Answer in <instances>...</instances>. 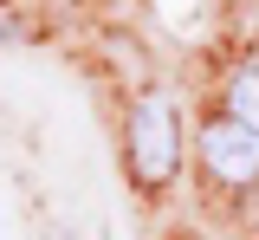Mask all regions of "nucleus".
<instances>
[{"label":"nucleus","mask_w":259,"mask_h":240,"mask_svg":"<svg viewBox=\"0 0 259 240\" xmlns=\"http://www.w3.org/2000/svg\"><path fill=\"white\" fill-rule=\"evenodd\" d=\"M175 163H182V117H175L168 91H143L130 104V175L143 188H162Z\"/></svg>","instance_id":"f257e3e1"},{"label":"nucleus","mask_w":259,"mask_h":240,"mask_svg":"<svg viewBox=\"0 0 259 240\" xmlns=\"http://www.w3.org/2000/svg\"><path fill=\"white\" fill-rule=\"evenodd\" d=\"M227 117L246 124V130H259V65H240L227 78Z\"/></svg>","instance_id":"7ed1b4c3"},{"label":"nucleus","mask_w":259,"mask_h":240,"mask_svg":"<svg viewBox=\"0 0 259 240\" xmlns=\"http://www.w3.org/2000/svg\"><path fill=\"white\" fill-rule=\"evenodd\" d=\"M201 163H207V175L227 182V188L259 182V130L233 124V117H214V124L201 130Z\"/></svg>","instance_id":"f03ea898"}]
</instances>
